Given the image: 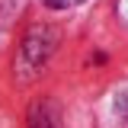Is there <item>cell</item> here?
Returning <instances> with one entry per match:
<instances>
[{
    "label": "cell",
    "instance_id": "1",
    "mask_svg": "<svg viewBox=\"0 0 128 128\" xmlns=\"http://www.w3.org/2000/svg\"><path fill=\"white\" fill-rule=\"evenodd\" d=\"M54 48H58V29L54 26H29V32L22 35V42L16 48V61H13L16 80H22V83L35 80L45 70V64L51 61Z\"/></svg>",
    "mask_w": 128,
    "mask_h": 128
},
{
    "label": "cell",
    "instance_id": "2",
    "mask_svg": "<svg viewBox=\"0 0 128 128\" xmlns=\"http://www.w3.org/2000/svg\"><path fill=\"white\" fill-rule=\"evenodd\" d=\"M29 128H61V109L54 99H35L29 109Z\"/></svg>",
    "mask_w": 128,
    "mask_h": 128
},
{
    "label": "cell",
    "instance_id": "3",
    "mask_svg": "<svg viewBox=\"0 0 128 128\" xmlns=\"http://www.w3.org/2000/svg\"><path fill=\"white\" fill-rule=\"evenodd\" d=\"M115 115L128 122V86H125V90H122L118 96H115Z\"/></svg>",
    "mask_w": 128,
    "mask_h": 128
},
{
    "label": "cell",
    "instance_id": "4",
    "mask_svg": "<svg viewBox=\"0 0 128 128\" xmlns=\"http://www.w3.org/2000/svg\"><path fill=\"white\" fill-rule=\"evenodd\" d=\"M45 6H51V10H67V6H77V3H83V0H42Z\"/></svg>",
    "mask_w": 128,
    "mask_h": 128
},
{
    "label": "cell",
    "instance_id": "5",
    "mask_svg": "<svg viewBox=\"0 0 128 128\" xmlns=\"http://www.w3.org/2000/svg\"><path fill=\"white\" fill-rule=\"evenodd\" d=\"M115 13L122 16V22H128V0H118L115 3Z\"/></svg>",
    "mask_w": 128,
    "mask_h": 128
}]
</instances>
